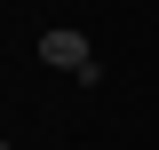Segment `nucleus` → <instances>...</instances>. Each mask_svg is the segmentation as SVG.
<instances>
[{"label": "nucleus", "mask_w": 159, "mask_h": 150, "mask_svg": "<svg viewBox=\"0 0 159 150\" xmlns=\"http://www.w3.org/2000/svg\"><path fill=\"white\" fill-rule=\"evenodd\" d=\"M40 63H56V71H80V87H96V56H88V40H80V32H64V24H56V32H40Z\"/></svg>", "instance_id": "1"}]
</instances>
